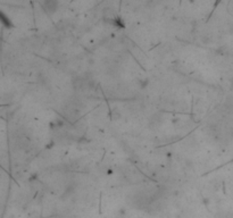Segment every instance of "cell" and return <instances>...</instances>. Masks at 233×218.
Masks as SVG:
<instances>
[{"label": "cell", "mask_w": 233, "mask_h": 218, "mask_svg": "<svg viewBox=\"0 0 233 218\" xmlns=\"http://www.w3.org/2000/svg\"><path fill=\"white\" fill-rule=\"evenodd\" d=\"M0 22L2 23V25L4 26H6V28H10L11 26V22H10V19L7 17V15L5 14V13H2L1 10H0Z\"/></svg>", "instance_id": "7a4b0ae2"}, {"label": "cell", "mask_w": 233, "mask_h": 218, "mask_svg": "<svg viewBox=\"0 0 233 218\" xmlns=\"http://www.w3.org/2000/svg\"><path fill=\"white\" fill-rule=\"evenodd\" d=\"M43 8L48 14L56 13L58 8V0H44L43 1Z\"/></svg>", "instance_id": "6da1fadb"}]
</instances>
